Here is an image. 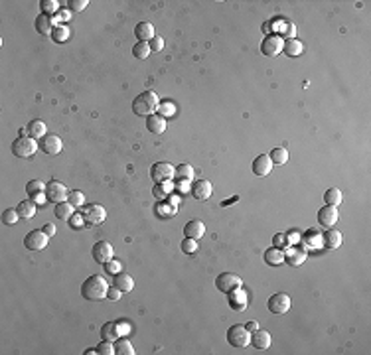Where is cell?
<instances>
[{
  "mask_svg": "<svg viewBox=\"0 0 371 355\" xmlns=\"http://www.w3.org/2000/svg\"><path fill=\"white\" fill-rule=\"evenodd\" d=\"M109 282L105 276L101 274H91L83 284H81V296L89 302H99V300H105L107 298V292H109Z\"/></svg>",
  "mask_w": 371,
  "mask_h": 355,
  "instance_id": "cell-1",
  "label": "cell"
},
{
  "mask_svg": "<svg viewBox=\"0 0 371 355\" xmlns=\"http://www.w3.org/2000/svg\"><path fill=\"white\" fill-rule=\"evenodd\" d=\"M160 105V99L154 91H144L132 101V113L138 117H150Z\"/></svg>",
  "mask_w": 371,
  "mask_h": 355,
  "instance_id": "cell-2",
  "label": "cell"
},
{
  "mask_svg": "<svg viewBox=\"0 0 371 355\" xmlns=\"http://www.w3.org/2000/svg\"><path fill=\"white\" fill-rule=\"evenodd\" d=\"M12 154L16 156V158H32L34 154H36V150L40 148V144L36 142V138H32V136H18L14 142H12Z\"/></svg>",
  "mask_w": 371,
  "mask_h": 355,
  "instance_id": "cell-3",
  "label": "cell"
},
{
  "mask_svg": "<svg viewBox=\"0 0 371 355\" xmlns=\"http://www.w3.org/2000/svg\"><path fill=\"white\" fill-rule=\"evenodd\" d=\"M227 341L229 345L233 347H247L251 343V331L247 329V325H241V323H235L227 329Z\"/></svg>",
  "mask_w": 371,
  "mask_h": 355,
  "instance_id": "cell-4",
  "label": "cell"
},
{
  "mask_svg": "<svg viewBox=\"0 0 371 355\" xmlns=\"http://www.w3.org/2000/svg\"><path fill=\"white\" fill-rule=\"evenodd\" d=\"M130 331V323L124 322V320H117V322H109L101 327V335L103 339H109V341H117L119 337H123Z\"/></svg>",
  "mask_w": 371,
  "mask_h": 355,
  "instance_id": "cell-5",
  "label": "cell"
},
{
  "mask_svg": "<svg viewBox=\"0 0 371 355\" xmlns=\"http://www.w3.org/2000/svg\"><path fill=\"white\" fill-rule=\"evenodd\" d=\"M290 306H292L290 296H288V294H284V292H277V294H273V296L269 298V302H267L269 312H273V314H277V316L286 314V312L290 310Z\"/></svg>",
  "mask_w": 371,
  "mask_h": 355,
  "instance_id": "cell-6",
  "label": "cell"
},
{
  "mask_svg": "<svg viewBox=\"0 0 371 355\" xmlns=\"http://www.w3.org/2000/svg\"><path fill=\"white\" fill-rule=\"evenodd\" d=\"M174 166L170 162H156L150 168V176L156 184H164V182H172L174 180Z\"/></svg>",
  "mask_w": 371,
  "mask_h": 355,
  "instance_id": "cell-7",
  "label": "cell"
},
{
  "mask_svg": "<svg viewBox=\"0 0 371 355\" xmlns=\"http://www.w3.org/2000/svg\"><path fill=\"white\" fill-rule=\"evenodd\" d=\"M282 46H284V40L277 36V34H269L265 36L263 44H261V52L267 56V58H275V56H280L282 54Z\"/></svg>",
  "mask_w": 371,
  "mask_h": 355,
  "instance_id": "cell-8",
  "label": "cell"
},
{
  "mask_svg": "<svg viewBox=\"0 0 371 355\" xmlns=\"http://www.w3.org/2000/svg\"><path fill=\"white\" fill-rule=\"evenodd\" d=\"M241 284H243V280L237 274H233V272H221L216 278V288L219 292H223V294H229L231 290L239 288Z\"/></svg>",
  "mask_w": 371,
  "mask_h": 355,
  "instance_id": "cell-9",
  "label": "cell"
},
{
  "mask_svg": "<svg viewBox=\"0 0 371 355\" xmlns=\"http://www.w3.org/2000/svg\"><path fill=\"white\" fill-rule=\"evenodd\" d=\"M81 213H83L85 223H87L89 227L101 225V223L107 219V209H105L103 205H99V203H91V205H87Z\"/></svg>",
  "mask_w": 371,
  "mask_h": 355,
  "instance_id": "cell-10",
  "label": "cell"
},
{
  "mask_svg": "<svg viewBox=\"0 0 371 355\" xmlns=\"http://www.w3.org/2000/svg\"><path fill=\"white\" fill-rule=\"evenodd\" d=\"M48 239H50V237L46 235L44 229H34V231H30V233L26 235L24 247H26L28 251H42V249H46Z\"/></svg>",
  "mask_w": 371,
  "mask_h": 355,
  "instance_id": "cell-11",
  "label": "cell"
},
{
  "mask_svg": "<svg viewBox=\"0 0 371 355\" xmlns=\"http://www.w3.org/2000/svg\"><path fill=\"white\" fill-rule=\"evenodd\" d=\"M46 195H48V201H52V203H62V201H67L69 192H67V188L63 186L62 182L52 180V182H48V186H46Z\"/></svg>",
  "mask_w": 371,
  "mask_h": 355,
  "instance_id": "cell-12",
  "label": "cell"
},
{
  "mask_svg": "<svg viewBox=\"0 0 371 355\" xmlns=\"http://www.w3.org/2000/svg\"><path fill=\"white\" fill-rule=\"evenodd\" d=\"M91 255H93V258H95V262L107 264L111 258L115 257V251H113V245H111L109 241H99V243L93 245Z\"/></svg>",
  "mask_w": 371,
  "mask_h": 355,
  "instance_id": "cell-13",
  "label": "cell"
},
{
  "mask_svg": "<svg viewBox=\"0 0 371 355\" xmlns=\"http://www.w3.org/2000/svg\"><path fill=\"white\" fill-rule=\"evenodd\" d=\"M40 148H42L46 154L56 156V154H60V152H62L63 142L58 134H46L44 138H40Z\"/></svg>",
  "mask_w": 371,
  "mask_h": 355,
  "instance_id": "cell-14",
  "label": "cell"
},
{
  "mask_svg": "<svg viewBox=\"0 0 371 355\" xmlns=\"http://www.w3.org/2000/svg\"><path fill=\"white\" fill-rule=\"evenodd\" d=\"M338 217H340L338 207H334V205H324V207L318 211V225L330 229V227H334L338 223Z\"/></svg>",
  "mask_w": 371,
  "mask_h": 355,
  "instance_id": "cell-15",
  "label": "cell"
},
{
  "mask_svg": "<svg viewBox=\"0 0 371 355\" xmlns=\"http://www.w3.org/2000/svg\"><path fill=\"white\" fill-rule=\"evenodd\" d=\"M273 166H275V164L271 162L269 154H259V156L253 160V174L259 176V178H265V176L271 174Z\"/></svg>",
  "mask_w": 371,
  "mask_h": 355,
  "instance_id": "cell-16",
  "label": "cell"
},
{
  "mask_svg": "<svg viewBox=\"0 0 371 355\" xmlns=\"http://www.w3.org/2000/svg\"><path fill=\"white\" fill-rule=\"evenodd\" d=\"M229 306H231L235 312H243V310L247 308V294H245V290H243L241 286L229 292Z\"/></svg>",
  "mask_w": 371,
  "mask_h": 355,
  "instance_id": "cell-17",
  "label": "cell"
},
{
  "mask_svg": "<svg viewBox=\"0 0 371 355\" xmlns=\"http://www.w3.org/2000/svg\"><path fill=\"white\" fill-rule=\"evenodd\" d=\"M212 192H214V188H212V182L210 180H198L194 186H192V195L196 197V199H200V201H204V199H208L210 195H212Z\"/></svg>",
  "mask_w": 371,
  "mask_h": 355,
  "instance_id": "cell-18",
  "label": "cell"
},
{
  "mask_svg": "<svg viewBox=\"0 0 371 355\" xmlns=\"http://www.w3.org/2000/svg\"><path fill=\"white\" fill-rule=\"evenodd\" d=\"M271 333L265 329H255L251 331V345H255L257 349H269L271 347Z\"/></svg>",
  "mask_w": 371,
  "mask_h": 355,
  "instance_id": "cell-19",
  "label": "cell"
},
{
  "mask_svg": "<svg viewBox=\"0 0 371 355\" xmlns=\"http://www.w3.org/2000/svg\"><path fill=\"white\" fill-rule=\"evenodd\" d=\"M204 233H206V225L200 219H192L184 227V237H188V239H196L198 241V239L204 237Z\"/></svg>",
  "mask_w": 371,
  "mask_h": 355,
  "instance_id": "cell-20",
  "label": "cell"
},
{
  "mask_svg": "<svg viewBox=\"0 0 371 355\" xmlns=\"http://www.w3.org/2000/svg\"><path fill=\"white\" fill-rule=\"evenodd\" d=\"M306 258H308V253L304 249H298V247L294 249L292 247V249H286L284 251V262H288L290 266H300Z\"/></svg>",
  "mask_w": 371,
  "mask_h": 355,
  "instance_id": "cell-21",
  "label": "cell"
},
{
  "mask_svg": "<svg viewBox=\"0 0 371 355\" xmlns=\"http://www.w3.org/2000/svg\"><path fill=\"white\" fill-rule=\"evenodd\" d=\"M134 36L138 38V42H152L156 38V32H154V26L150 24V22H140V24H136V28H134Z\"/></svg>",
  "mask_w": 371,
  "mask_h": 355,
  "instance_id": "cell-22",
  "label": "cell"
},
{
  "mask_svg": "<svg viewBox=\"0 0 371 355\" xmlns=\"http://www.w3.org/2000/svg\"><path fill=\"white\" fill-rule=\"evenodd\" d=\"M16 211H18L20 219H32L36 215V211H38V203H34L30 197H28V199H24V201L18 203Z\"/></svg>",
  "mask_w": 371,
  "mask_h": 355,
  "instance_id": "cell-23",
  "label": "cell"
},
{
  "mask_svg": "<svg viewBox=\"0 0 371 355\" xmlns=\"http://www.w3.org/2000/svg\"><path fill=\"white\" fill-rule=\"evenodd\" d=\"M302 50H304V46L296 38H288L284 42V46H282V54H286L288 58H298L302 54Z\"/></svg>",
  "mask_w": 371,
  "mask_h": 355,
  "instance_id": "cell-24",
  "label": "cell"
},
{
  "mask_svg": "<svg viewBox=\"0 0 371 355\" xmlns=\"http://www.w3.org/2000/svg\"><path fill=\"white\" fill-rule=\"evenodd\" d=\"M113 286H117L119 290H123V292H130L134 288V278H132L128 272H119V274H115Z\"/></svg>",
  "mask_w": 371,
  "mask_h": 355,
  "instance_id": "cell-25",
  "label": "cell"
},
{
  "mask_svg": "<svg viewBox=\"0 0 371 355\" xmlns=\"http://www.w3.org/2000/svg\"><path fill=\"white\" fill-rule=\"evenodd\" d=\"M146 129L152 134H162L166 130V119L162 115H150L146 117Z\"/></svg>",
  "mask_w": 371,
  "mask_h": 355,
  "instance_id": "cell-26",
  "label": "cell"
},
{
  "mask_svg": "<svg viewBox=\"0 0 371 355\" xmlns=\"http://www.w3.org/2000/svg\"><path fill=\"white\" fill-rule=\"evenodd\" d=\"M341 241H343L341 233L338 229H334V227H330L328 233L324 235V247H328V249H338L341 245Z\"/></svg>",
  "mask_w": 371,
  "mask_h": 355,
  "instance_id": "cell-27",
  "label": "cell"
},
{
  "mask_svg": "<svg viewBox=\"0 0 371 355\" xmlns=\"http://www.w3.org/2000/svg\"><path fill=\"white\" fill-rule=\"evenodd\" d=\"M54 213H56V217H58L60 221H69L71 215L75 213V207H73L69 201H62V203H56Z\"/></svg>",
  "mask_w": 371,
  "mask_h": 355,
  "instance_id": "cell-28",
  "label": "cell"
},
{
  "mask_svg": "<svg viewBox=\"0 0 371 355\" xmlns=\"http://www.w3.org/2000/svg\"><path fill=\"white\" fill-rule=\"evenodd\" d=\"M36 32L42 34V36H48V34L54 32V22L48 14H40L36 18Z\"/></svg>",
  "mask_w": 371,
  "mask_h": 355,
  "instance_id": "cell-29",
  "label": "cell"
},
{
  "mask_svg": "<svg viewBox=\"0 0 371 355\" xmlns=\"http://www.w3.org/2000/svg\"><path fill=\"white\" fill-rule=\"evenodd\" d=\"M26 130H28V136H32V138H44L46 134H48V127H46V123L44 121H30L28 123V127H26Z\"/></svg>",
  "mask_w": 371,
  "mask_h": 355,
  "instance_id": "cell-30",
  "label": "cell"
},
{
  "mask_svg": "<svg viewBox=\"0 0 371 355\" xmlns=\"http://www.w3.org/2000/svg\"><path fill=\"white\" fill-rule=\"evenodd\" d=\"M265 262L271 264V266L282 264V262H284V249H277V247L267 249V251H265Z\"/></svg>",
  "mask_w": 371,
  "mask_h": 355,
  "instance_id": "cell-31",
  "label": "cell"
},
{
  "mask_svg": "<svg viewBox=\"0 0 371 355\" xmlns=\"http://www.w3.org/2000/svg\"><path fill=\"white\" fill-rule=\"evenodd\" d=\"M300 241H304V247L306 249H316L318 245H320V241H322V245H324V237H320V233H318V229H308L306 233H304V239H300Z\"/></svg>",
  "mask_w": 371,
  "mask_h": 355,
  "instance_id": "cell-32",
  "label": "cell"
},
{
  "mask_svg": "<svg viewBox=\"0 0 371 355\" xmlns=\"http://www.w3.org/2000/svg\"><path fill=\"white\" fill-rule=\"evenodd\" d=\"M174 178L176 180H184V182H192L194 180V168L190 164H180L174 170Z\"/></svg>",
  "mask_w": 371,
  "mask_h": 355,
  "instance_id": "cell-33",
  "label": "cell"
},
{
  "mask_svg": "<svg viewBox=\"0 0 371 355\" xmlns=\"http://www.w3.org/2000/svg\"><path fill=\"white\" fill-rule=\"evenodd\" d=\"M115 351L119 355H134L136 351H134V347H132V343H130V339H126V337H119L117 341H115Z\"/></svg>",
  "mask_w": 371,
  "mask_h": 355,
  "instance_id": "cell-34",
  "label": "cell"
},
{
  "mask_svg": "<svg viewBox=\"0 0 371 355\" xmlns=\"http://www.w3.org/2000/svg\"><path fill=\"white\" fill-rule=\"evenodd\" d=\"M150 54H152V50H150V44H148V42H138V44L132 48V56H134L136 60H146Z\"/></svg>",
  "mask_w": 371,
  "mask_h": 355,
  "instance_id": "cell-35",
  "label": "cell"
},
{
  "mask_svg": "<svg viewBox=\"0 0 371 355\" xmlns=\"http://www.w3.org/2000/svg\"><path fill=\"white\" fill-rule=\"evenodd\" d=\"M269 158H271V162L273 164H278V166H282V164H286L288 162V150L284 148V146H277L271 154H269Z\"/></svg>",
  "mask_w": 371,
  "mask_h": 355,
  "instance_id": "cell-36",
  "label": "cell"
},
{
  "mask_svg": "<svg viewBox=\"0 0 371 355\" xmlns=\"http://www.w3.org/2000/svg\"><path fill=\"white\" fill-rule=\"evenodd\" d=\"M341 199H343V195H341V192L338 190V188H330L326 194H324V201H326V205H334V207H338L341 203Z\"/></svg>",
  "mask_w": 371,
  "mask_h": 355,
  "instance_id": "cell-37",
  "label": "cell"
},
{
  "mask_svg": "<svg viewBox=\"0 0 371 355\" xmlns=\"http://www.w3.org/2000/svg\"><path fill=\"white\" fill-rule=\"evenodd\" d=\"M52 40H54L56 44L67 42V40H69V28H67V26H56L54 32H52Z\"/></svg>",
  "mask_w": 371,
  "mask_h": 355,
  "instance_id": "cell-38",
  "label": "cell"
},
{
  "mask_svg": "<svg viewBox=\"0 0 371 355\" xmlns=\"http://www.w3.org/2000/svg\"><path fill=\"white\" fill-rule=\"evenodd\" d=\"M20 219V215H18V211L16 209H12V207H8V209H4L2 211V223L8 227L16 225V221Z\"/></svg>",
  "mask_w": 371,
  "mask_h": 355,
  "instance_id": "cell-39",
  "label": "cell"
},
{
  "mask_svg": "<svg viewBox=\"0 0 371 355\" xmlns=\"http://www.w3.org/2000/svg\"><path fill=\"white\" fill-rule=\"evenodd\" d=\"M174 190V186H172V182H164V184H156L154 190H152V194L158 197V199H164V197H168V194Z\"/></svg>",
  "mask_w": 371,
  "mask_h": 355,
  "instance_id": "cell-40",
  "label": "cell"
},
{
  "mask_svg": "<svg viewBox=\"0 0 371 355\" xmlns=\"http://www.w3.org/2000/svg\"><path fill=\"white\" fill-rule=\"evenodd\" d=\"M46 186L48 184H44L42 180H30L28 184H26V194H28V197L34 194H40V192H46Z\"/></svg>",
  "mask_w": 371,
  "mask_h": 355,
  "instance_id": "cell-41",
  "label": "cell"
},
{
  "mask_svg": "<svg viewBox=\"0 0 371 355\" xmlns=\"http://www.w3.org/2000/svg\"><path fill=\"white\" fill-rule=\"evenodd\" d=\"M156 213H158V217H172L178 213V209H176V205H170V201H168V203H160L156 207Z\"/></svg>",
  "mask_w": 371,
  "mask_h": 355,
  "instance_id": "cell-42",
  "label": "cell"
},
{
  "mask_svg": "<svg viewBox=\"0 0 371 355\" xmlns=\"http://www.w3.org/2000/svg\"><path fill=\"white\" fill-rule=\"evenodd\" d=\"M40 6H42V14H48V16L60 12V4L56 0H42Z\"/></svg>",
  "mask_w": 371,
  "mask_h": 355,
  "instance_id": "cell-43",
  "label": "cell"
},
{
  "mask_svg": "<svg viewBox=\"0 0 371 355\" xmlns=\"http://www.w3.org/2000/svg\"><path fill=\"white\" fill-rule=\"evenodd\" d=\"M67 201L77 209V207H81V205L85 203V194H83V192H79V190H73V192H69Z\"/></svg>",
  "mask_w": 371,
  "mask_h": 355,
  "instance_id": "cell-44",
  "label": "cell"
},
{
  "mask_svg": "<svg viewBox=\"0 0 371 355\" xmlns=\"http://www.w3.org/2000/svg\"><path fill=\"white\" fill-rule=\"evenodd\" d=\"M176 113V107L170 103V101H160V105H158V115H162L164 119L166 117H172Z\"/></svg>",
  "mask_w": 371,
  "mask_h": 355,
  "instance_id": "cell-45",
  "label": "cell"
},
{
  "mask_svg": "<svg viewBox=\"0 0 371 355\" xmlns=\"http://www.w3.org/2000/svg\"><path fill=\"white\" fill-rule=\"evenodd\" d=\"M95 349H97V353H101V355H115L117 353V351H115V345H113L109 339H103Z\"/></svg>",
  "mask_w": 371,
  "mask_h": 355,
  "instance_id": "cell-46",
  "label": "cell"
},
{
  "mask_svg": "<svg viewBox=\"0 0 371 355\" xmlns=\"http://www.w3.org/2000/svg\"><path fill=\"white\" fill-rule=\"evenodd\" d=\"M180 249H182L184 253H188V255H194V253L198 251V241H196V239H188V237H184V241H182Z\"/></svg>",
  "mask_w": 371,
  "mask_h": 355,
  "instance_id": "cell-47",
  "label": "cell"
},
{
  "mask_svg": "<svg viewBox=\"0 0 371 355\" xmlns=\"http://www.w3.org/2000/svg\"><path fill=\"white\" fill-rule=\"evenodd\" d=\"M87 0H69L67 2V10L69 12H83L85 8H87Z\"/></svg>",
  "mask_w": 371,
  "mask_h": 355,
  "instance_id": "cell-48",
  "label": "cell"
},
{
  "mask_svg": "<svg viewBox=\"0 0 371 355\" xmlns=\"http://www.w3.org/2000/svg\"><path fill=\"white\" fill-rule=\"evenodd\" d=\"M121 270H123V264H121L119 260H115V258H111V260L105 264V272H107V274H113V276H115V274H119Z\"/></svg>",
  "mask_w": 371,
  "mask_h": 355,
  "instance_id": "cell-49",
  "label": "cell"
},
{
  "mask_svg": "<svg viewBox=\"0 0 371 355\" xmlns=\"http://www.w3.org/2000/svg\"><path fill=\"white\" fill-rule=\"evenodd\" d=\"M69 18H71V12H69L67 8H63V10H60V12L54 16V20H52V22H54V24H58V26H63Z\"/></svg>",
  "mask_w": 371,
  "mask_h": 355,
  "instance_id": "cell-50",
  "label": "cell"
},
{
  "mask_svg": "<svg viewBox=\"0 0 371 355\" xmlns=\"http://www.w3.org/2000/svg\"><path fill=\"white\" fill-rule=\"evenodd\" d=\"M83 223H85L83 213H73V215H71V219H69V227H71V229H81Z\"/></svg>",
  "mask_w": 371,
  "mask_h": 355,
  "instance_id": "cell-51",
  "label": "cell"
},
{
  "mask_svg": "<svg viewBox=\"0 0 371 355\" xmlns=\"http://www.w3.org/2000/svg\"><path fill=\"white\" fill-rule=\"evenodd\" d=\"M273 245H275L277 249H284V247L288 245V239H286V233H277V235L273 237Z\"/></svg>",
  "mask_w": 371,
  "mask_h": 355,
  "instance_id": "cell-52",
  "label": "cell"
},
{
  "mask_svg": "<svg viewBox=\"0 0 371 355\" xmlns=\"http://www.w3.org/2000/svg\"><path fill=\"white\" fill-rule=\"evenodd\" d=\"M121 296H123V290H119L117 286H111V288H109V292H107V298H109L111 302H117Z\"/></svg>",
  "mask_w": 371,
  "mask_h": 355,
  "instance_id": "cell-53",
  "label": "cell"
},
{
  "mask_svg": "<svg viewBox=\"0 0 371 355\" xmlns=\"http://www.w3.org/2000/svg\"><path fill=\"white\" fill-rule=\"evenodd\" d=\"M150 50H152L154 54H156V52H162V50H164V40H162L160 36H156L154 40L150 42Z\"/></svg>",
  "mask_w": 371,
  "mask_h": 355,
  "instance_id": "cell-54",
  "label": "cell"
},
{
  "mask_svg": "<svg viewBox=\"0 0 371 355\" xmlns=\"http://www.w3.org/2000/svg\"><path fill=\"white\" fill-rule=\"evenodd\" d=\"M286 239H290L288 241V245H298L300 243V233H296V231H290V233H286Z\"/></svg>",
  "mask_w": 371,
  "mask_h": 355,
  "instance_id": "cell-55",
  "label": "cell"
},
{
  "mask_svg": "<svg viewBox=\"0 0 371 355\" xmlns=\"http://www.w3.org/2000/svg\"><path fill=\"white\" fill-rule=\"evenodd\" d=\"M30 199L34 201V203H46V201H48V195L44 194V192H40V194L30 195Z\"/></svg>",
  "mask_w": 371,
  "mask_h": 355,
  "instance_id": "cell-56",
  "label": "cell"
},
{
  "mask_svg": "<svg viewBox=\"0 0 371 355\" xmlns=\"http://www.w3.org/2000/svg\"><path fill=\"white\" fill-rule=\"evenodd\" d=\"M44 231H46V235H48V237H54V235H56V225L46 223V225H44Z\"/></svg>",
  "mask_w": 371,
  "mask_h": 355,
  "instance_id": "cell-57",
  "label": "cell"
},
{
  "mask_svg": "<svg viewBox=\"0 0 371 355\" xmlns=\"http://www.w3.org/2000/svg\"><path fill=\"white\" fill-rule=\"evenodd\" d=\"M292 34H294V24L286 22V36H292Z\"/></svg>",
  "mask_w": 371,
  "mask_h": 355,
  "instance_id": "cell-58",
  "label": "cell"
},
{
  "mask_svg": "<svg viewBox=\"0 0 371 355\" xmlns=\"http://www.w3.org/2000/svg\"><path fill=\"white\" fill-rule=\"evenodd\" d=\"M178 190H180V192H186V190H188V182L178 180Z\"/></svg>",
  "mask_w": 371,
  "mask_h": 355,
  "instance_id": "cell-59",
  "label": "cell"
},
{
  "mask_svg": "<svg viewBox=\"0 0 371 355\" xmlns=\"http://www.w3.org/2000/svg\"><path fill=\"white\" fill-rule=\"evenodd\" d=\"M247 329H249V331H255V329H259V323H257V322H249L247 323Z\"/></svg>",
  "mask_w": 371,
  "mask_h": 355,
  "instance_id": "cell-60",
  "label": "cell"
},
{
  "mask_svg": "<svg viewBox=\"0 0 371 355\" xmlns=\"http://www.w3.org/2000/svg\"><path fill=\"white\" fill-rule=\"evenodd\" d=\"M83 353H85V355H93V353H97V349H95V347H89V349H85Z\"/></svg>",
  "mask_w": 371,
  "mask_h": 355,
  "instance_id": "cell-61",
  "label": "cell"
}]
</instances>
